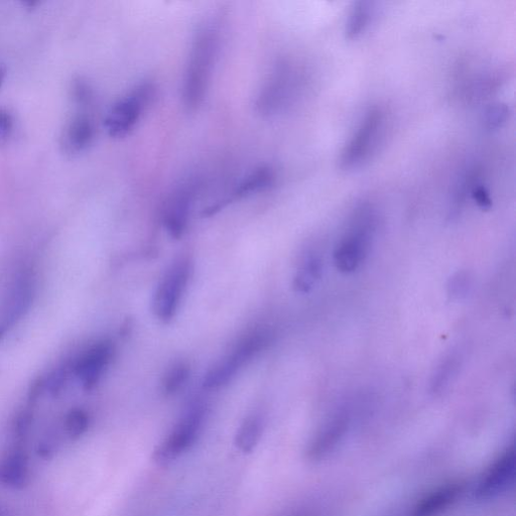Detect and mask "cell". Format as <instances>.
<instances>
[{"mask_svg":"<svg viewBox=\"0 0 516 516\" xmlns=\"http://www.w3.org/2000/svg\"><path fill=\"white\" fill-rule=\"evenodd\" d=\"M472 285L473 281L469 273L458 272L449 281L448 294L454 300H462L470 293Z\"/></svg>","mask_w":516,"mask_h":516,"instance_id":"obj_25","label":"cell"},{"mask_svg":"<svg viewBox=\"0 0 516 516\" xmlns=\"http://www.w3.org/2000/svg\"><path fill=\"white\" fill-rule=\"evenodd\" d=\"M5 76H6V70L0 68V86H2V83H3L4 79H5Z\"/></svg>","mask_w":516,"mask_h":516,"instance_id":"obj_31","label":"cell"},{"mask_svg":"<svg viewBox=\"0 0 516 516\" xmlns=\"http://www.w3.org/2000/svg\"><path fill=\"white\" fill-rule=\"evenodd\" d=\"M474 198L479 204V206L483 208H488L491 205V201L489 199L488 194L485 192L484 188H478L474 191Z\"/></svg>","mask_w":516,"mask_h":516,"instance_id":"obj_30","label":"cell"},{"mask_svg":"<svg viewBox=\"0 0 516 516\" xmlns=\"http://www.w3.org/2000/svg\"><path fill=\"white\" fill-rule=\"evenodd\" d=\"M68 144L75 151L86 149L94 138V126L87 116L76 117L68 129Z\"/></svg>","mask_w":516,"mask_h":516,"instance_id":"obj_20","label":"cell"},{"mask_svg":"<svg viewBox=\"0 0 516 516\" xmlns=\"http://www.w3.org/2000/svg\"><path fill=\"white\" fill-rule=\"evenodd\" d=\"M264 431V422L260 416L252 415L247 417L235 436V445L243 453L252 452L260 443Z\"/></svg>","mask_w":516,"mask_h":516,"instance_id":"obj_19","label":"cell"},{"mask_svg":"<svg viewBox=\"0 0 516 516\" xmlns=\"http://www.w3.org/2000/svg\"><path fill=\"white\" fill-rule=\"evenodd\" d=\"M219 48V28L216 21H206L197 30L183 85V102L190 112L203 103Z\"/></svg>","mask_w":516,"mask_h":516,"instance_id":"obj_1","label":"cell"},{"mask_svg":"<svg viewBox=\"0 0 516 516\" xmlns=\"http://www.w3.org/2000/svg\"><path fill=\"white\" fill-rule=\"evenodd\" d=\"M296 87V76L288 63H279L258 93L255 107L263 116H274L290 104Z\"/></svg>","mask_w":516,"mask_h":516,"instance_id":"obj_6","label":"cell"},{"mask_svg":"<svg viewBox=\"0 0 516 516\" xmlns=\"http://www.w3.org/2000/svg\"><path fill=\"white\" fill-rule=\"evenodd\" d=\"M383 122L379 109H371L362 119L357 132L342 154L341 166L352 169L360 165L377 142Z\"/></svg>","mask_w":516,"mask_h":516,"instance_id":"obj_10","label":"cell"},{"mask_svg":"<svg viewBox=\"0 0 516 516\" xmlns=\"http://www.w3.org/2000/svg\"><path fill=\"white\" fill-rule=\"evenodd\" d=\"M374 232V217L369 211L360 212L337 244L333 260L342 274L356 272L365 262Z\"/></svg>","mask_w":516,"mask_h":516,"instance_id":"obj_2","label":"cell"},{"mask_svg":"<svg viewBox=\"0 0 516 516\" xmlns=\"http://www.w3.org/2000/svg\"><path fill=\"white\" fill-rule=\"evenodd\" d=\"M323 265L321 258L314 253L307 254L294 279V289L302 294L309 293L321 279Z\"/></svg>","mask_w":516,"mask_h":516,"instance_id":"obj_17","label":"cell"},{"mask_svg":"<svg viewBox=\"0 0 516 516\" xmlns=\"http://www.w3.org/2000/svg\"><path fill=\"white\" fill-rule=\"evenodd\" d=\"M349 423V417L345 413L336 415L326 423L308 448L309 459L320 460L332 452L345 437Z\"/></svg>","mask_w":516,"mask_h":516,"instance_id":"obj_14","label":"cell"},{"mask_svg":"<svg viewBox=\"0 0 516 516\" xmlns=\"http://www.w3.org/2000/svg\"><path fill=\"white\" fill-rule=\"evenodd\" d=\"M113 355V344L109 340H102L92 345L73 361V373L81 382L84 391L91 392L95 389Z\"/></svg>","mask_w":516,"mask_h":516,"instance_id":"obj_11","label":"cell"},{"mask_svg":"<svg viewBox=\"0 0 516 516\" xmlns=\"http://www.w3.org/2000/svg\"><path fill=\"white\" fill-rule=\"evenodd\" d=\"M197 186L193 182L182 184L168 202L164 224L174 239H180L187 227Z\"/></svg>","mask_w":516,"mask_h":516,"instance_id":"obj_12","label":"cell"},{"mask_svg":"<svg viewBox=\"0 0 516 516\" xmlns=\"http://www.w3.org/2000/svg\"><path fill=\"white\" fill-rule=\"evenodd\" d=\"M14 125L13 115L6 109H0V146L7 143Z\"/></svg>","mask_w":516,"mask_h":516,"instance_id":"obj_28","label":"cell"},{"mask_svg":"<svg viewBox=\"0 0 516 516\" xmlns=\"http://www.w3.org/2000/svg\"><path fill=\"white\" fill-rule=\"evenodd\" d=\"M33 423V413L31 408L21 411L13 424V434L17 443H22L27 437Z\"/></svg>","mask_w":516,"mask_h":516,"instance_id":"obj_26","label":"cell"},{"mask_svg":"<svg viewBox=\"0 0 516 516\" xmlns=\"http://www.w3.org/2000/svg\"><path fill=\"white\" fill-rule=\"evenodd\" d=\"M190 375V367L185 362L175 364L164 376L162 391L166 396H172L179 392Z\"/></svg>","mask_w":516,"mask_h":516,"instance_id":"obj_23","label":"cell"},{"mask_svg":"<svg viewBox=\"0 0 516 516\" xmlns=\"http://www.w3.org/2000/svg\"><path fill=\"white\" fill-rule=\"evenodd\" d=\"M89 427L90 417L85 410L74 408L67 413L64 420V431L70 440L81 439L87 433Z\"/></svg>","mask_w":516,"mask_h":516,"instance_id":"obj_21","label":"cell"},{"mask_svg":"<svg viewBox=\"0 0 516 516\" xmlns=\"http://www.w3.org/2000/svg\"><path fill=\"white\" fill-rule=\"evenodd\" d=\"M153 95L154 87L150 83H144L116 102L104 121L108 135L121 139L131 133Z\"/></svg>","mask_w":516,"mask_h":516,"instance_id":"obj_5","label":"cell"},{"mask_svg":"<svg viewBox=\"0 0 516 516\" xmlns=\"http://www.w3.org/2000/svg\"><path fill=\"white\" fill-rule=\"evenodd\" d=\"M203 405H193L154 452L160 466H168L188 452L196 443L205 421Z\"/></svg>","mask_w":516,"mask_h":516,"instance_id":"obj_3","label":"cell"},{"mask_svg":"<svg viewBox=\"0 0 516 516\" xmlns=\"http://www.w3.org/2000/svg\"><path fill=\"white\" fill-rule=\"evenodd\" d=\"M59 447L60 438L58 434L55 432H50L39 442L37 447V454L44 460H50L54 458L56 453L59 451Z\"/></svg>","mask_w":516,"mask_h":516,"instance_id":"obj_27","label":"cell"},{"mask_svg":"<svg viewBox=\"0 0 516 516\" xmlns=\"http://www.w3.org/2000/svg\"><path fill=\"white\" fill-rule=\"evenodd\" d=\"M372 10L368 3H358L352 10L347 25L346 36L348 39H356L369 26Z\"/></svg>","mask_w":516,"mask_h":516,"instance_id":"obj_22","label":"cell"},{"mask_svg":"<svg viewBox=\"0 0 516 516\" xmlns=\"http://www.w3.org/2000/svg\"><path fill=\"white\" fill-rule=\"evenodd\" d=\"M283 516H309L308 514H305L303 512H291Z\"/></svg>","mask_w":516,"mask_h":516,"instance_id":"obj_32","label":"cell"},{"mask_svg":"<svg viewBox=\"0 0 516 516\" xmlns=\"http://www.w3.org/2000/svg\"><path fill=\"white\" fill-rule=\"evenodd\" d=\"M462 360V355L458 351H451L441 359L430 379L432 395L441 396L450 389L460 372Z\"/></svg>","mask_w":516,"mask_h":516,"instance_id":"obj_16","label":"cell"},{"mask_svg":"<svg viewBox=\"0 0 516 516\" xmlns=\"http://www.w3.org/2000/svg\"><path fill=\"white\" fill-rule=\"evenodd\" d=\"M516 469L514 446L506 448L485 470L475 494L479 499H493L504 493L513 483Z\"/></svg>","mask_w":516,"mask_h":516,"instance_id":"obj_9","label":"cell"},{"mask_svg":"<svg viewBox=\"0 0 516 516\" xmlns=\"http://www.w3.org/2000/svg\"><path fill=\"white\" fill-rule=\"evenodd\" d=\"M463 490L460 482L442 485L419 500L411 516H438L457 501Z\"/></svg>","mask_w":516,"mask_h":516,"instance_id":"obj_15","label":"cell"},{"mask_svg":"<svg viewBox=\"0 0 516 516\" xmlns=\"http://www.w3.org/2000/svg\"><path fill=\"white\" fill-rule=\"evenodd\" d=\"M35 294L34 277L31 272L21 274L0 311V341L22 320L32 306Z\"/></svg>","mask_w":516,"mask_h":516,"instance_id":"obj_8","label":"cell"},{"mask_svg":"<svg viewBox=\"0 0 516 516\" xmlns=\"http://www.w3.org/2000/svg\"><path fill=\"white\" fill-rule=\"evenodd\" d=\"M73 373V363H65L58 366L51 372L49 377L45 380V386L48 393L56 398L59 397L69 380L70 374Z\"/></svg>","mask_w":516,"mask_h":516,"instance_id":"obj_24","label":"cell"},{"mask_svg":"<svg viewBox=\"0 0 516 516\" xmlns=\"http://www.w3.org/2000/svg\"><path fill=\"white\" fill-rule=\"evenodd\" d=\"M507 109L503 106H496L488 113V123L490 127H496L505 120Z\"/></svg>","mask_w":516,"mask_h":516,"instance_id":"obj_29","label":"cell"},{"mask_svg":"<svg viewBox=\"0 0 516 516\" xmlns=\"http://www.w3.org/2000/svg\"><path fill=\"white\" fill-rule=\"evenodd\" d=\"M191 263L181 258L167 272L153 299V312L161 321L168 323L175 316L191 275Z\"/></svg>","mask_w":516,"mask_h":516,"instance_id":"obj_7","label":"cell"},{"mask_svg":"<svg viewBox=\"0 0 516 516\" xmlns=\"http://www.w3.org/2000/svg\"><path fill=\"white\" fill-rule=\"evenodd\" d=\"M276 175L272 168H258L244 178L235 188L231 199L244 198L254 193L269 189L275 182Z\"/></svg>","mask_w":516,"mask_h":516,"instance_id":"obj_18","label":"cell"},{"mask_svg":"<svg viewBox=\"0 0 516 516\" xmlns=\"http://www.w3.org/2000/svg\"><path fill=\"white\" fill-rule=\"evenodd\" d=\"M21 444L0 458V485L14 490L23 489L30 478L29 455Z\"/></svg>","mask_w":516,"mask_h":516,"instance_id":"obj_13","label":"cell"},{"mask_svg":"<svg viewBox=\"0 0 516 516\" xmlns=\"http://www.w3.org/2000/svg\"><path fill=\"white\" fill-rule=\"evenodd\" d=\"M271 342L268 331H256L244 338L229 354L205 375L203 386L207 390H217L226 385L240 368L257 353L264 350Z\"/></svg>","mask_w":516,"mask_h":516,"instance_id":"obj_4","label":"cell"}]
</instances>
